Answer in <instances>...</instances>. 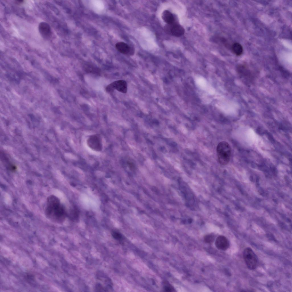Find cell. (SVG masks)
<instances>
[{
	"label": "cell",
	"instance_id": "obj_15",
	"mask_svg": "<svg viewBox=\"0 0 292 292\" xmlns=\"http://www.w3.org/2000/svg\"><path fill=\"white\" fill-rule=\"evenodd\" d=\"M164 289L166 291L171 292L172 291V288L168 286H165L164 287Z\"/></svg>",
	"mask_w": 292,
	"mask_h": 292
},
{
	"label": "cell",
	"instance_id": "obj_2",
	"mask_svg": "<svg viewBox=\"0 0 292 292\" xmlns=\"http://www.w3.org/2000/svg\"><path fill=\"white\" fill-rule=\"evenodd\" d=\"M231 148L229 144L225 141H222L218 144L216 152L218 162L222 165L228 164L230 161Z\"/></svg>",
	"mask_w": 292,
	"mask_h": 292
},
{
	"label": "cell",
	"instance_id": "obj_1",
	"mask_svg": "<svg viewBox=\"0 0 292 292\" xmlns=\"http://www.w3.org/2000/svg\"><path fill=\"white\" fill-rule=\"evenodd\" d=\"M44 212L46 217L54 222H63L66 216L64 207L61 204L58 198L54 195L48 197Z\"/></svg>",
	"mask_w": 292,
	"mask_h": 292
},
{
	"label": "cell",
	"instance_id": "obj_3",
	"mask_svg": "<svg viewBox=\"0 0 292 292\" xmlns=\"http://www.w3.org/2000/svg\"><path fill=\"white\" fill-rule=\"evenodd\" d=\"M243 257L248 268L250 270L255 269L258 263L257 257L252 250L249 248H245L243 252Z\"/></svg>",
	"mask_w": 292,
	"mask_h": 292
},
{
	"label": "cell",
	"instance_id": "obj_5",
	"mask_svg": "<svg viewBox=\"0 0 292 292\" xmlns=\"http://www.w3.org/2000/svg\"><path fill=\"white\" fill-rule=\"evenodd\" d=\"M106 90L108 92H112L116 90L122 93H126L127 91V84L123 80L115 81L108 85Z\"/></svg>",
	"mask_w": 292,
	"mask_h": 292
},
{
	"label": "cell",
	"instance_id": "obj_8",
	"mask_svg": "<svg viewBox=\"0 0 292 292\" xmlns=\"http://www.w3.org/2000/svg\"><path fill=\"white\" fill-rule=\"evenodd\" d=\"M162 18L163 20L170 25L175 24V19L173 15L167 10L165 11L162 14Z\"/></svg>",
	"mask_w": 292,
	"mask_h": 292
},
{
	"label": "cell",
	"instance_id": "obj_11",
	"mask_svg": "<svg viewBox=\"0 0 292 292\" xmlns=\"http://www.w3.org/2000/svg\"><path fill=\"white\" fill-rule=\"evenodd\" d=\"M231 48L233 52L237 56L241 55L243 52L242 46L238 42L233 43L232 46Z\"/></svg>",
	"mask_w": 292,
	"mask_h": 292
},
{
	"label": "cell",
	"instance_id": "obj_10",
	"mask_svg": "<svg viewBox=\"0 0 292 292\" xmlns=\"http://www.w3.org/2000/svg\"><path fill=\"white\" fill-rule=\"evenodd\" d=\"M117 49L120 52L123 54L128 53L130 50V48L126 43L123 42H119L115 45Z\"/></svg>",
	"mask_w": 292,
	"mask_h": 292
},
{
	"label": "cell",
	"instance_id": "obj_9",
	"mask_svg": "<svg viewBox=\"0 0 292 292\" xmlns=\"http://www.w3.org/2000/svg\"><path fill=\"white\" fill-rule=\"evenodd\" d=\"M171 32L174 36H179L183 35L184 30L181 26L177 24L173 25L171 29Z\"/></svg>",
	"mask_w": 292,
	"mask_h": 292
},
{
	"label": "cell",
	"instance_id": "obj_13",
	"mask_svg": "<svg viewBox=\"0 0 292 292\" xmlns=\"http://www.w3.org/2000/svg\"><path fill=\"white\" fill-rule=\"evenodd\" d=\"M214 236L212 235H207L204 237L205 242L207 243H212L214 241Z\"/></svg>",
	"mask_w": 292,
	"mask_h": 292
},
{
	"label": "cell",
	"instance_id": "obj_6",
	"mask_svg": "<svg viewBox=\"0 0 292 292\" xmlns=\"http://www.w3.org/2000/svg\"><path fill=\"white\" fill-rule=\"evenodd\" d=\"M38 30L41 36L45 39H48L51 36L52 31L50 25L47 23L42 22L38 25Z\"/></svg>",
	"mask_w": 292,
	"mask_h": 292
},
{
	"label": "cell",
	"instance_id": "obj_7",
	"mask_svg": "<svg viewBox=\"0 0 292 292\" xmlns=\"http://www.w3.org/2000/svg\"><path fill=\"white\" fill-rule=\"evenodd\" d=\"M215 244L217 248L223 250L227 249L229 246L228 240L223 236H219L216 238Z\"/></svg>",
	"mask_w": 292,
	"mask_h": 292
},
{
	"label": "cell",
	"instance_id": "obj_4",
	"mask_svg": "<svg viewBox=\"0 0 292 292\" xmlns=\"http://www.w3.org/2000/svg\"><path fill=\"white\" fill-rule=\"evenodd\" d=\"M87 144L88 146L94 151L100 152L102 150V141L99 135L96 134L90 135L87 139Z\"/></svg>",
	"mask_w": 292,
	"mask_h": 292
},
{
	"label": "cell",
	"instance_id": "obj_14",
	"mask_svg": "<svg viewBox=\"0 0 292 292\" xmlns=\"http://www.w3.org/2000/svg\"><path fill=\"white\" fill-rule=\"evenodd\" d=\"M112 235L113 238L116 240H120L122 238L121 234L116 231L113 232L112 233Z\"/></svg>",
	"mask_w": 292,
	"mask_h": 292
},
{
	"label": "cell",
	"instance_id": "obj_12",
	"mask_svg": "<svg viewBox=\"0 0 292 292\" xmlns=\"http://www.w3.org/2000/svg\"><path fill=\"white\" fill-rule=\"evenodd\" d=\"M69 216L70 219L74 221H77L79 220V213L77 208L74 207L71 209Z\"/></svg>",
	"mask_w": 292,
	"mask_h": 292
}]
</instances>
